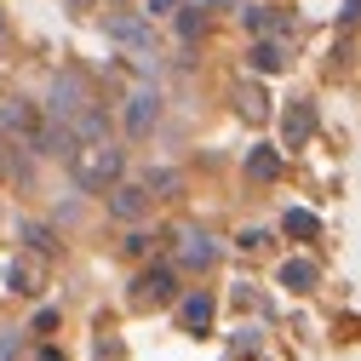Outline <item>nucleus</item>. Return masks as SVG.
I'll return each mask as SVG.
<instances>
[{
    "mask_svg": "<svg viewBox=\"0 0 361 361\" xmlns=\"http://www.w3.org/2000/svg\"><path fill=\"white\" fill-rule=\"evenodd\" d=\"M121 172H126V149H115L109 138L104 144H75V155H69V178L86 195H109L121 184Z\"/></svg>",
    "mask_w": 361,
    "mask_h": 361,
    "instance_id": "f257e3e1",
    "label": "nucleus"
},
{
    "mask_svg": "<svg viewBox=\"0 0 361 361\" xmlns=\"http://www.w3.org/2000/svg\"><path fill=\"white\" fill-rule=\"evenodd\" d=\"M86 104H92V86H86V75H75V69H58L52 75V86H47V121H75Z\"/></svg>",
    "mask_w": 361,
    "mask_h": 361,
    "instance_id": "f03ea898",
    "label": "nucleus"
},
{
    "mask_svg": "<svg viewBox=\"0 0 361 361\" xmlns=\"http://www.w3.org/2000/svg\"><path fill=\"white\" fill-rule=\"evenodd\" d=\"M104 35L115 40V47L138 52V58H155V23H149L144 12H109V18H104Z\"/></svg>",
    "mask_w": 361,
    "mask_h": 361,
    "instance_id": "7ed1b4c3",
    "label": "nucleus"
},
{
    "mask_svg": "<svg viewBox=\"0 0 361 361\" xmlns=\"http://www.w3.org/2000/svg\"><path fill=\"white\" fill-rule=\"evenodd\" d=\"M178 298V276L172 264H149L138 281H132V304H172Z\"/></svg>",
    "mask_w": 361,
    "mask_h": 361,
    "instance_id": "20e7f679",
    "label": "nucleus"
},
{
    "mask_svg": "<svg viewBox=\"0 0 361 361\" xmlns=\"http://www.w3.org/2000/svg\"><path fill=\"white\" fill-rule=\"evenodd\" d=\"M121 121H126V138H149V132L161 126V92H132Z\"/></svg>",
    "mask_w": 361,
    "mask_h": 361,
    "instance_id": "39448f33",
    "label": "nucleus"
},
{
    "mask_svg": "<svg viewBox=\"0 0 361 361\" xmlns=\"http://www.w3.org/2000/svg\"><path fill=\"white\" fill-rule=\"evenodd\" d=\"M315 138V104L310 98H293L287 115H281V149H304Z\"/></svg>",
    "mask_w": 361,
    "mask_h": 361,
    "instance_id": "423d86ee",
    "label": "nucleus"
},
{
    "mask_svg": "<svg viewBox=\"0 0 361 361\" xmlns=\"http://www.w3.org/2000/svg\"><path fill=\"white\" fill-rule=\"evenodd\" d=\"M35 126H40V109H35L29 98H0V138L23 144V138H29Z\"/></svg>",
    "mask_w": 361,
    "mask_h": 361,
    "instance_id": "0eeeda50",
    "label": "nucleus"
},
{
    "mask_svg": "<svg viewBox=\"0 0 361 361\" xmlns=\"http://www.w3.org/2000/svg\"><path fill=\"white\" fill-rule=\"evenodd\" d=\"M178 264H184V269H212L218 264V241L207 230H184V235H178Z\"/></svg>",
    "mask_w": 361,
    "mask_h": 361,
    "instance_id": "6e6552de",
    "label": "nucleus"
},
{
    "mask_svg": "<svg viewBox=\"0 0 361 361\" xmlns=\"http://www.w3.org/2000/svg\"><path fill=\"white\" fill-rule=\"evenodd\" d=\"M149 201H155V195H149L144 184H115V190H109V212H115L121 224H138V218L149 212Z\"/></svg>",
    "mask_w": 361,
    "mask_h": 361,
    "instance_id": "1a4fd4ad",
    "label": "nucleus"
},
{
    "mask_svg": "<svg viewBox=\"0 0 361 361\" xmlns=\"http://www.w3.org/2000/svg\"><path fill=\"white\" fill-rule=\"evenodd\" d=\"M241 18H247V29H252V35H276V40H287V35H293V12H287V6H247Z\"/></svg>",
    "mask_w": 361,
    "mask_h": 361,
    "instance_id": "9d476101",
    "label": "nucleus"
},
{
    "mask_svg": "<svg viewBox=\"0 0 361 361\" xmlns=\"http://www.w3.org/2000/svg\"><path fill=\"white\" fill-rule=\"evenodd\" d=\"M247 58H252V69H258V75H276V69H287V40H276V35H258Z\"/></svg>",
    "mask_w": 361,
    "mask_h": 361,
    "instance_id": "9b49d317",
    "label": "nucleus"
},
{
    "mask_svg": "<svg viewBox=\"0 0 361 361\" xmlns=\"http://www.w3.org/2000/svg\"><path fill=\"white\" fill-rule=\"evenodd\" d=\"M69 132H75V144H104V138H109V115H104L98 104H86V109L69 121Z\"/></svg>",
    "mask_w": 361,
    "mask_h": 361,
    "instance_id": "f8f14e48",
    "label": "nucleus"
},
{
    "mask_svg": "<svg viewBox=\"0 0 361 361\" xmlns=\"http://www.w3.org/2000/svg\"><path fill=\"white\" fill-rule=\"evenodd\" d=\"M212 310H218V304H212L207 293H190L184 304H178V327H184V333H207V327H212Z\"/></svg>",
    "mask_w": 361,
    "mask_h": 361,
    "instance_id": "ddd939ff",
    "label": "nucleus"
},
{
    "mask_svg": "<svg viewBox=\"0 0 361 361\" xmlns=\"http://www.w3.org/2000/svg\"><path fill=\"white\" fill-rule=\"evenodd\" d=\"M315 281H322V264H315V258H287L281 264V287L287 293H310Z\"/></svg>",
    "mask_w": 361,
    "mask_h": 361,
    "instance_id": "4468645a",
    "label": "nucleus"
},
{
    "mask_svg": "<svg viewBox=\"0 0 361 361\" xmlns=\"http://www.w3.org/2000/svg\"><path fill=\"white\" fill-rule=\"evenodd\" d=\"M247 178L252 184H276L281 178V149H252L247 155Z\"/></svg>",
    "mask_w": 361,
    "mask_h": 361,
    "instance_id": "2eb2a0df",
    "label": "nucleus"
},
{
    "mask_svg": "<svg viewBox=\"0 0 361 361\" xmlns=\"http://www.w3.org/2000/svg\"><path fill=\"white\" fill-rule=\"evenodd\" d=\"M235 109H241L247 121H269V98H264V86H258V80L235 86Z\"/></svg>",
    "mask_w": 361,
    "mask_h": 361,
    "instance_id": "dca6fc26",
    "label": "nucleus"
},
{
    "mask_svg": "<svg viewBox=\"0 0 361 361\" xmlns=\"http://www.w3.org/2000/svg\"><path fill=\"white\" fill-rule=\"evenodd\" d=\"M281 230H287V235H298V241H315V235H322V218L304 212V207H293V212L281 218Z\"/></svg>",
    "mask_w": 361,
    "mask_h": 361,
    "instance_id": "f3484780",
    "label": "nucleus"
},
{
    "mask_svg": "<svg viewBox=\"0 0 361 361\" xmlns=\"http://www.w3.org/2000/svg\"><path fill=\"white\" fill-rule=\"evenodd\" d=\"M144 190H149V195H178V190H184V178H178L172 166H149V172H144Z\"/></svg>",
    "mask_w": 361,
    "mask_h": 361,
    "instance_id": "a211bd4d",
    "label": "nucleus"
},
{
    "mask_svg": "<svg viewBox=\"0 0 361 361\" xmlns=\"http://www.w3.org/2000/svg\"><path fill=\"white\" fill-rule=\"evenodd\" d=\"M23 241H29L35 252H58V241H52V230H47V224H23Z\"/></svg>",
    "mask_w": 361,
    "mask_h": 361,
    "instance_id": "6ab92c4d",
    "label": "nucleus"
},
{
    "mask_svg": "<svg viewBox=\"0 0 361 361\" xmlns=\"http://www.w3.org/2000/svg\"><path fill=\"white\" fill-rule=\"evenodd\" d=\"M6 287H12V293H35V281H29V269H23V264L6 269Z\"/></svg>",
    "mask_w": 361,
    "mask_h": 361,
    "instance_id": "aec40b11",
    "label": "nucleus"
},
{
    "mask_svg": "<svg viewBox=\"0 0 361 361\" xmlns=\"http://www.w3.org/2000/svg\"><path fill=\"white\" fill-rule=\"evenodd\" d=\"M178 0H144V18H172Z\"/></svg>",
    "mask_w": 361,
    "mask_h": 361,
    "instance_id": "412c9836",
    "label": "nucleus"
},
{
    "mask_svg": "<svg viewBox=\"0 0 361 361\" xmlns=\"http://www.w3.org/2000/svg\"><path fill=\"white\" fill-rule=\"evenodd\" d=\"M144 252H149V235L132 230V235H126V258H144Z\"/></svg>",
    "mask_w": 361,
    "mask_h": 361,
    "instance_id": "4be33fe9",
    "label": "nucleus"
},
{
    "mask_svg": "<svg viewBox=\"0 0 361 361\" xmlns=\"http://www.w3.org/2000/svg\"><path fill=\"white\" fill-rule=\"evenodd\" d=\"M264 241H269V235H264V230H241V247H247V252H258V247H264Z\"/></svg>",
    "mask_w": 361,
    "mask_h": 361,
    "instance_id": "5701e85b",
    "label": "nucleus"
},
{
    "mask_svg": "<svg viewBox=\"0 0 361 361\" xmlns=\"http://www.w3.org/2000/svg\"><path fill=\"white\" fill-rule=\"evenodd\" d=\"M235 350H258V327H241L235 333Z\"/></svg>",
    "mask_w": 361,
    "mask_h": 361,
    "instance_id": "b1692460",
    "label": "nucleus"
},
{
    "mask_svg": "<svg viewBox=\"0 0 361 361\" xmlns=\"http://www.w3.org/2000/svg\"><path fill=\"white\" fill-rule=\"evenodd\" d=\"M338 23H361V0H344V12H338Z\"/></svg>",
    "mask_w": 361,
    "mask_h": 361,
    "instance_id": "393cba45",
    "label": "nucleus"
},
{
    "mask_svg": "<svg viewBox=\"0 0 361 361\" xmlns=\"http://www.w3.org/2000/svg\"><path fill=\"white\" fill-rule=\"evenodd\" d=\"M63 6H69V12H92V0H63Z\"/></svg>",
    "mask_w": 361,
    "mask_h": 361,
    "instance_id": "a878e982",
    "label": "nucleus"
},
{
    "mask_svg": "<svg viewBox=\"0 0 361 361\" xmlns=\"http://www.w3.org/2000/svg\"><path fill=\"white\" fill-rule=\"evenodd\" d=\"M40 361H63V355H58V350H40Z\"/></svg>",
    "mask_w": 361,
    "mask_h": 361,
    "instance_id": "bb28decb",
    "label": "nucleus"
},
{
    "mask_svg": "<svg viewBox=\"0 0 361 361\" xmlns=\"http://www.w3.org/2000/svg\"><path fill=\"white\" fill-rule=\"evenodd\" d=\"M0 40H6V18H0Z\"/></svg>",
    "mask_w": 361,
    "mask_h": 361,
    "instance_id": "cd10ccee",
    "label": "nucleus"
}]
</instances>
